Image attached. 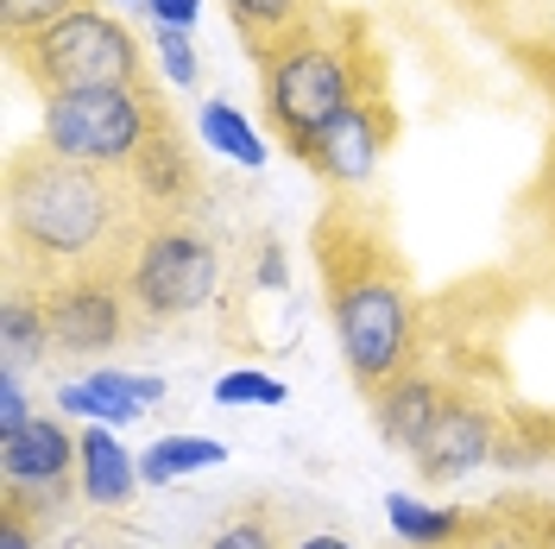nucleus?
<instances>
[{
    "instance_id": "nucleus-20",
    "label": "nucleus",
    "mask_w": 555,
    "mask_h": 549,
    "mask_svg": "<svg viewBox=\"0 0 555 549\" xmlns=\"http://www.w3.org/2000/svg\"><path fill=\"white\" fill-rule=\"evenodd\" d=\"M291 398V385L278 373H259V367H234V373L215 379V405H228V411H241V405H259V411H272Z\"/></svg>"
},
{
    "instance_id": "nucleus-7",
    "label": "nucleus",
    "mask_w": 555,
    "mask_h": 549,
    "mask_svg": "<svg viewBox=\"0 0 555 549\" xmlns=\"http://www.w3.org/2000/svg\"><path fill=\"white\" fill-rule=\"evenodd\" d=\"M38 297H44V316H51V347L64 360H102L133 335L127 272H82L38 291Z\"/></svg>"
},
{
    "instance_id": "nucleus-6",
    "label": "nucleus",
    "mask_w": 555,
    "mask_h": 549,
    "mask_svg": "<svg viewBox=\"0 0 555 549\" xmlns=\"http://www.w3.org/2000/svg\"><path fill=\"white\" fill-rule=\"evenodd\" d=\"M221 291V246L196 221H152L127 259L133 329H171L203 316Z\"/></svg>"
},
{
    "instance_id": "nucleus-3",
    "label": "nucleus",
    "mask_w": 555,
    "mask_h": 549,
    "mask_svg": "<svg viewBox=\"0 0 555 549\" xmlns=\"http://www.w3.org/2000/svg\"><path fill=\"white\" fill-rule=\"evenodd\" d=\"M259 58V95H266V120L284 152H310L315 139L341 120L373 82H385L373 44H360V33L341 13H315L310 26L284 33L278 44L253 51Z\"/></svg>"
},
{
    "instance_id": "nucleus-18",
    "label": "nucleus",
    "mask_w": 555,
    "mask_h": 549,
    "mask_svg": "<svg viewBox=\"0 0 555 549\" xmlns=\"http://www.w3.org/2000/svg\"><path fill=\"white\" fill-rule=\"evenodd\" d=\"M0 347H7L0 360H13V367L57 354V347H51V316H44V297H38V291L7 284V297H0Z\"/></svg>"
},
{
    "instance_id": "nucleus-31",
    "label": "nucleus",
    "mask_w": 555,
    "mask_h": 549,
    "mask_svg": "<svg viewBox=\"0 0 555 549\" xmlns=\"http://www.w3.org/2000/svg\"><path fill=\"white\" fill-rule=\"evenodd\" d=\"M550 455H555V417H550Z\"/></svg>"
},
{
    "instance_id": "nucleus-10",
    "label": "nucleus",
    "mask_w": 555,
    "mask_h": 549,
    "mask_svg": "<svg viewBox=\"0 0 555 549\" xmlns=\"http://www.w3.org/2000/svg\"><path fill=\"white\" fill-rule=\"evenodd\" d=\"M127 183H133L139 208H145V228H152V221H190V203L203 196V171H196V152H190L183 127L171 120V107H165V120L152 127L145 152L133 158Z\"/></svg>"
},
{
    "instance_id": "nucleus-16",
    "label": "nucleus",
    "mask_w": 555,
    "mask_h": 549,
    "mask_svg": "<svg viewBox=\"0 0 555 549\" xmlns=\"http://www.w3.org/2000/svg\"><path fill=\"white\" fill-rule=\"evenodd\" d=\"M196 139H203L208 152H221L228 165H241V171H266V158H272L266 133H259L234 102H221V95H208V102L196 107Z\"/></svg>"
},
{
    "instance_id": "nucleus-32",
    "label": "nucleus",
    "mask_w": 555,
    "mask_h": 549,
    "mask_svg": "<svg viewBox=\"0 0 555 549\" xmlns=\"http://www.w3.org/2000/svg\"><path fill=\"white\" fill-rule=\"evenodd\" d=\"M114 7H139V0H114Z\"/></svg>"
},
{
    "instance_id": "nucleus-22",
    "label": "nucleus",
    "mask_w": 555,
    "mask_h": 549,
    "mask_svg": "<svg viewBox=\"0 0 555 549\" xmlns=\"http://www.w3.org/2000/svg\"><path fill=\"white\" fill-rule=\"evenodd\" d=\"M203 549H291L284 544V531L272 524V512H259V506H246V512L221 518L215 531H208Z\"/></svg>"
},
{
    "instance_id": "nucleus-13",
    "label": "nucleus",
    "mask_w": 555,
    "mask_h": 549,
    "mask_svg": "<svg viewBox=\"0 0 555 549\" xmlns=\"http://www.w3.org/2000/svg\"><path fill=\"white\" fill-rule=\"evenodd\" d=\"M454 405V392L442 385L436 373H423V367H411L404 379H391L379 398H373V423H379V436L391 448H404V455H423V443L436 436V423H442V411Z\"/></svg>"
},
{
    "instance_id": "nucleus-17",
    "label": "nucleus",
    "mask_w": 555,
    "mask_h": 549,
    "mask_svg": "<svg viewBox=\"0 0 555 549\" xmlns=\"http://www.w3.org/2000/svg\"><path fill=\"white\" fill-rule=\"evenodd\" d=\"M228 461V443L215 436H196V430H177V436H158L139 455V481L145 486H177L183 474H203V468H221Z\"/></svg>"
},
{
    "instance_id": "nucleus-26",
    "label": "nucleus",
    "mask_w": 555,
    "mask_h": 549,
    "mask_svg": "<svg viewBox=\"0 0 555 549\" xmlns=\"http://www.w3.org/2000/svg\"><path fill=\"white\" fill-rule=\"evenodd\" d=\"M454 549H530V544H524V531L512 524V512H480L474 537H461Z\"/></svg>"
},
{
    "instance_id": "nucleus-25",
    "label": "nucleus",
    "mask_w": 555,
    "mask_h": 549,
    "mask_svg": "<svg viewBox=\"0 0 555 549\" xmlns=\"http://www.w3.org/2000/svg\"><path fill=\"white\" fill-rule=\"evenodd\" d=\"M0 549H44V518L20 499H0Z\"/></svg>"
},
{
    "instance_id": "nucleus-29",
    "label": "nucleus",
    "mask_w": 555,
    "mask_h": 549,
    "mask_svg": "<svg viewBox=\"0 0 555 549\" xmlns=\"http://www.w3.org/2000/svg\"><path fill=\"white\" fill-rule=\"evenodd\" d=\"M259 284L266 291H284V246L278 241H259Z\"/></svg>"
},
{
    "instance_id": "nucleus-28",
    "label": "nucleus",
    "mask_w": 555,
    "mask_h": 549,
    "mask_svg": "<svg viewBox=\"0 0 555 549\" xmlns=\"http://www.w3.org/2000/svg\"><path fill=\"white\" fill-rule=\"evenodd\" d=\"M139 7L152 26H177V33H196V20H203V0H139Z\"/></svg>"
},
{
    "instance_id": "nucleus-4",
    "label": "nucleus",
    "mask_w": 555,
    "mask_h": 549,
    "mask_svg": "<svg viewBox=\"0 0 555 549\" xmlns=\"http://www.w3.org/2000/svg\"><path fill=\"white\" fill-rule=\"evenodd\" d=\"M13 64L38 95H82V89H139L145 82V51L127 20L107 7H76L69 20L44 26L33 38H13Z\"/></svg>"
},
{
    "instance_id": "nucleus-23",
    "label": "nucleus",
    "mask_w": 555,
    "mask_h": 549,
    "mask_svg": "<svg viewBox=\"0 0 555 549\" xmlns=\"http://www.w3.org/2000/svg\"><path fill=\"white\" fill-rule=\"evenodd\" d=\"M76 7H89V0H0V26H7V44H13V38L44 33V26H57V20H69Z\"/></svg>"
},
{
    "instance_id": "nucleus-24",
    "label": "nucleus",
    "mask_w": 555,
    "mask_h": 549,
    "mask_svg": "<svg viewBox=\"0 0 555 549\" xmlns=\"http://www.w3.org/2000/svg\"><path fill=\"white\" fill-rule=\"evenodd\" d=\"M33 398H26V379H20V367L13 360H0V443L7 436H20L26 423H33Z\"/></svg>"
},
{
    "instance_id": "nucleus-5",
    "label": "nucleus",
    "mask_w": 555,
    "mask_h": 549,
    "mask_svg": "<svg viewBox=\"0 0 555 549\" xmlns=\"http://www.w3.org/2000/svg\"><path fill=\"white\" fill-rule=\"evenodd\" d=\"M158 120H165V102H158L145 82H139V89L44 95V114H38V145H44L51 158H69V165H89V171L127 177Z\"/></svg>"
},
{
    "instance_id": "nucleus-21",
    "label": "nucleus",
    "mask_w": 555,
    "mask_h": 549,
    "mask_svg": "<svg viewBox=\"0 0 555 549\" xmlns=\"http://www.w3.org/2000/svg\"><path fill=\"white\" fill-rule=\"evenodd\" d=\"M152 58L165 69V82L171 89H196L203 82V58H196V33H177V26H152Z\"/></svg>"
},
{
    "instance_id": "nucleus-9",
    "label": "nucleus",
    "mask_w": 555,
    "mask_h": 549,
    "mask_svg": "<svg viewBox=\"0 0 555 549\" xmlns=\"http://www.w3.org/2000/svg\"><path fill=\"white\" fill-rule=\"evenodd\" d=\"M391 145H398V114H391V102H385V82H373V89H366V95H360V102L347 107L341 120L304 152V165H310L328 190L347 196V190H366V183L379 177Z\"/></svg>"
},
{
    "instance_id": "nucleus-8",
    "label": "nucleus",
    "mask_w": 555,
    "mask_h": 549,
    "mask_svg": "<svg viewBox=\"0 0 555 549\" xmlns=\"http://www.w3.org/2000/svg\"><path fill=\"white\" fill-rule=\"evenodd\" d=\"M69 493H82L76 481V436L64 430V417L38 411L20 436L0 443V499H20L26 512L44 524L69 506Z\"/></svg>"
},
{
    "instance_id": "nucleus-14",
    "label": "nucleus",
    "mask_w": 555,
    "mask_h": 549,
    "mask_svg": "<svg viewBox=\"0 0 555 549\" xmlns=\"http://www.w3.org/2000/svg\"><path fill=\"white\" fill-rule=\"evenodd\" d=\"M76 481H82V506H95V512H127L133 493L145 486L139 461L127 455V443L107 423H82L76 430Z\"/></svg>"
},
{
    "instance_id": "nucleus-19",
    "label": "nucleus",
    "mask_w": 555,
    "mask_h": 549,
    "mask_svg": "<svg viewBox=\"0 0 555 549\" xmlns=\"http://www.w3.org/2000/svg\"><path fill=\"white\" fill-rule=\"evenodd\" d=\"M315 13H322V0H228V20L246 33L253 51L278 44L284 33H297V26H310Z\"/></svg>"
},
{
    "instance_id": "nucleus-27",
    "label": "nucleus",
    "mask_w": 555,
    "mask_h": 549,
    "mask_svg": "<svg viewBox=\"0 0 555 549\" xmlns=\"http://www.w3.org/2000/svg\"><path fill=\"white\" fill-rule=\"evenodd\" d=\"M512 524L530 549H555V506H512Z\"/></svg>"
},
{
    "instance_id": "nucleus-15",
    "label": "nucleus",
    "mask_w": 555,
    "mask_h": 549,
    "mask_svg": "<svg viewBox=\"0 0 555 549\" xmlns=\"http://www.w3.org/2000/svg\"><path fill=\"white\" fill-rule=\"evenodd\" d=\"M385 524L404 549H454L461 537H474L480 512H461V506H429L416 493H391L385 499Z\"/></svg>"
},
{
    "instance_id": "nucleus-30",
    "label": "nucleus",
    "mask_w": 555,
    "mask_h": 549,
    "mask_svg": "<svg viewBox=\"0 0 555 549\" xmlns=\"http://www.w3.org/2000/svg\"><path fill=\"white\" fill-rule=\"evenodd\" d=\"M291 549H360V544H353L347 531H304Z\"/></svg>"
},
{
    "instance_id": "nucleus-2",
    "label": "nucleus",
    "mask_w": 555,
    "mask_h": 549,
    "mask_svg": "<svg viewBox=\"0 0 555 549\" xmlns=\"http://www.w3.org/2000/svg\"><path fill=\"white\" fill-rule=\"evenodd\" d=\"M315 272H322V297H328V322L341 342L347 379L379 398L391 379H404L423 354V297L404 266L398 241L385 234L379 215L341 203L322 208L315 221Z\"/></svg>"
},
{
    "instance_id": "nucleus-12",
    "label": "nucleus",
    "mask_w": 555,
    "mask_h": 549,
    "mask_svg": "<svg viewBox=\"0 0 555 549\" xmlns=\"http://www.w3.org/2000/svg\"><path fill=\"white\" fill-rule=\"evenodd\" d=\"M165 379L158 373H120V367H95V373L69 379L64 392H57V411L82 417V423H107V430H127L139 423L145 411H158L165 405Z\"/></svg>"
},
{
    "instance_id": "nucleus-11",
    "label": "nucleus",
    "mask_w": 555,
    "mask_h": 549,
    "mask_svg": "<svg viewBox=\"0 0 555 549\" xmlns=\"http://www.w3.org/2000/svg\"><path fill=\"white\" fill-rule=\"evenodd\" d=\"M499 455H505L499 417L486 411L480 398H461V392H454V405L442 411L436 436L416 455V474L429 486H454V481H467V474H480L486 461H499Z\"/></svg>"
},
{
    "instance_id": "nucleus-1",
    "label": "nucleus",
    "mask_w": 555,
    "mask_h": 549,
    "mask_svg": "<svg viewBox=\"0 0 555 549\" xmlns=\"http://www.w3.org/2000/svg\"><path fill=\"white\" fill-rule=\"evenodd\" d=\"M145 208L133 183L20 145L7 158V284L51 291L82 272H127Z\"/></svg>"
}]
</instances>
